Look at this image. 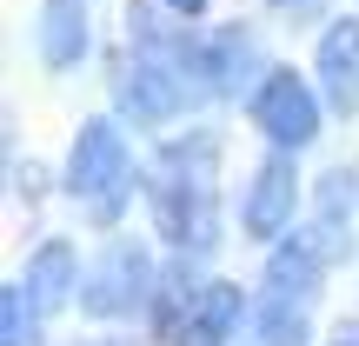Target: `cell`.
Instances as JSON below:
<instances>
[{"mask_svg":"<svg viewBox=\"0 0 359 346\" xmlns=\"http://www.w3.org/2000/svg\"><path fill=\"white\" fill-rule=\"evenodd\" d=\"M80 280H87V273H80L74 240H40L34 253H27V267H20V293L34 300L40 320H53L67 300H80Z\"/></svg>","mask_w":359,"mask_h":346,"instance_id":"obj_8","label":"cell"},{"mask_svg":"<svg viewBox=\"0 0 359 346\" xmlns=\"http://www.w3.org/2000/svg\"><path fill=\"white\" fill-rule=\"evenodd\" d=\"M326 346H359V326H339V333L326 340Z\"/></svg>","mask_w":359,"mask_h":346,"instance_id":"obj_15","label":"cell"},{"mask_svg":"<svg viewBox=\"0 0 359 346\" xmlns=\"http://www.w3.org/2000/svg\"><path fill=\"white\" fill-rule=\"evenodd\" d=\"M154 227L173 253H206L219 240V206H213V167H219V140L213 133H173L154 160Z\"/></svg>","mask_w":359,"mask_h":346,"instance_id":"obj_1","label":"cell"},{"mask_svg":"<svg viewBox=\"0 0 359 346\" xmlns=\"http://www.w3.org/2000/svg\"><path fill=\"white\" fill-rule=\"evenodd\" d=\"M306 326H313L306 293H286V286L259 280V300H253V340L259 346H306Z\"/></svg>","mask_w":359,"mask_h":346,"instance_id":"obj_11","label":"cell"},{"mask_svg":"<svg viewBox=\"0 0 359 346\" xmlns=\"http://www.w3.org/2000/svg\"><path fill=\"white\" fill-rule=\"evenodd\" d=\"M93 346H120V340H93Z\"/></svg>","mask_w":359,"mask_h":346,"instance_id":"obj_17","label":"cell"},{"mask_svg":"<svg viewBox=\"0 0 359 346\" xmlns=\"http://www.w3.org/2000/svg\"><path fill=\"white\" fill-rule=\"evenodd\" d=\"M313 80L339 114H359V13H333L313 47Z\"/></svg>","mask_w":359,"mask_h":346,"instance_id":"obj_6","label":"cell"},{"mask_svg":"<svg viewBox=\"0 0 359 346\" xmlns=\"http://www.w3.org/2000/svg\"><path fill=\"white\" fill-rule=\"evenodd\" d=\"M200 293H206V280H200V273L187 267V260H173V267H167V273L154 280V300H147V320H154V333L167 340V346H173L180 320L193 313V300H200Z\"/></svg>","mask_w":359,"mask_h":346,"instance_id":"obj_12","label":"cell"},{"mask_svg":"<svg viewBox=\"0 0 359 346\" xmlns=\"http://www.w3.org/2000/svg\"><path fill=\"white\" fill-rule=\"evenodd\" d=\"M160 7H167V13H180V20H200L213 0H160Z\"/></svg>","mask_w":359,"mask_h":346,"instance_id":"obj_14","label":"cell"},{"mask_svg":"<svg viewBox=\"0 0 359 346\" xmlns=\"http://www.w3.org/2000/svg\"><path fill=\"white\" fill-rule=\"evenodd\" d=\"M240 320H246V293L233 280H206V293L193 300V313L180 320L173 346H226L240 333Z\"/></svg>","mask_w":359,"mask_h":346,"instance_id":"obj_10","label":"cell"},{"mask_svg":"<svg viewBox=\"0 0 359 346\" xmlns=\"http://www.w3.org/2000/svg\"><path fill=\"white\" fill-rule=\"evenodd\" d=\"M154 253H147L140 240H114L100 260H93V273L80 280V307L93 313V320H127V313H140L147 300H154Z\"/></svg>","mask_w":359,"mask_h":346,"instance_id":"obj_3","label":"cell"},{"mask_svg":"<svg viewBox=\"0 0 359 346\" xmlns=\"http://www.w3.org/2000/svg\"><path fill=\"white\" fill-rule=\"evenodd\" d=\"M34 40H40V60L53 74H74L93 47V27H87V0H40V20H34Z\"/></svg>","mask_w":359,"mask_h":346,"instance_id":"obj_9","label":"cell"},{"mask_svg":"<svg viewBox=\"0 0 359 346\" xmlns=\"http://www.w3.org/2000/svg\"><path fill=\"white\" fill-rule=\"evenodd\" d=\"M280 7H306V0H280Z\"/></svg>","mask_w":359,"mask_h":346,"instance_id":"obj_16","label":"cell"},{"mask_svg":"<svg viewBox=\"0 0 359 346\" xmlns=\"http://www.w3.org/2000/svg\"><path fill=\"white\" fill-rule=\"evenodd\" d=\"M127 187H133L127 133H120L107 114L80 120L74 147H67V193H74V200H87L100 220H120V206H127Z\"/></svg>","mask_w":359,"mask_h":346,"instance_id":"obj_2","label":"cell"},{"mask_svg":"<svg viewBox=\"0 0 359 346\" xmlns=\"http://www.w3.org/2000/svg\"><path fill=\"white\" fill-rule=\"evenodd\" d=\"M200 80L206 93H253L259 87V34L253 27H213L200 40Z\"/></svg>","mask_w":359,"mask_h":346,"instance_id":"obj_7","label":"cell"},{"mask_svg":"<svg viewBox=\"0 0 359 346\" xmlns=\"http://www.w3.org/2000/svg\"><path fill=\"white\" fill-rule=\"evenodd\" d=\"M246 114H253L259 140H273L280 154H299V147H313V133H320V100H313V87L293 67H273V74L246 93Z\"/></svg>","mask_w":359,"mask_h":346,"instance_id":"obj_4","label":"cell"},{"mask_svg":"<svg viewBox=\"0 0 359 346\" xmlns=\"http://www.w3.org/2000/svg\"><path fill=\"white\" fill-rule=\"evenodd\" d=\"M293 213H299V167H293V154L259 160L253 187H246V206H240L246 240H286Z\"/></svg>","mask_w":359,"mask_h":346,"instance_id":"obj_5","label":"cell"},{"mask_svg":"<svg viewBox=\"0 0 359 346\" xmlns=\"http://www.w3.org/2000/svg\"><path fill=\"white\" fill-rule=\"evenodd\" d=\"M34 326H47V320L34 313V300H27L20 280H13L7 293H0V346H27V340H34Z\"/></svg>","mask_w":359,"mask_h":346,"instance_id":"obj_13","label":"cell"}]
</instances>
